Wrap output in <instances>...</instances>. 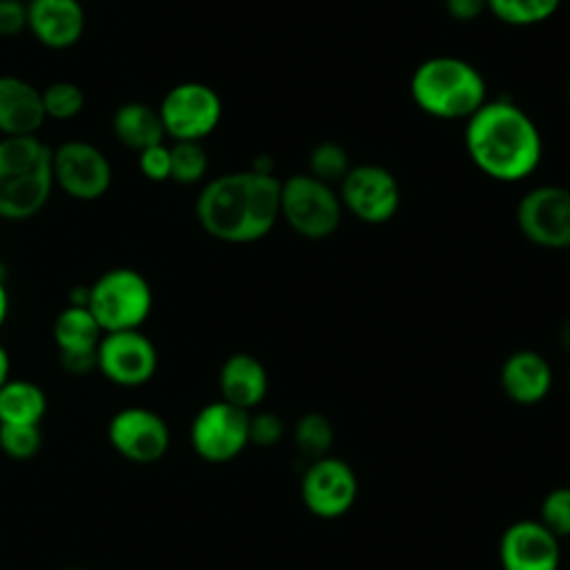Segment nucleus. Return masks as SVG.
<instances>
[{
	"label": "nucleus",
	"mask_w": 570,
	"mask_h": 570,
	"mask_svg": "<svg viewBox=\"0 0 570 570\" xmlns=\"http://www.w3.org/2000/svg\"><path fill=\"white\" fill-rule=\"evenodd\" d=\"M200 227L223 243H254L281 218V180L254 169L209 180L196 198Z\"/></svg>",
	"instance_id": "obj_1"
},
{
	"label": "nucleus",
	"mask_w": 570,
	"mask_h": 570,
	"mask_svg": "<svg viewBox=\"0 0 570 570\" xmlns=\"http://www.w3.org/2000/svg\"><path fill=\"white\" fill-rule=\"evenodd\" d=\"M465 151L485 176L517 183L537 169L543 142L534 120L519 105L497 98L468 118Z\"/></svg>",
	"instance_id": "obj_2"
},
{
	"label": "nucleus",
	"mask_w": 570,
	"mask_h": 570,
	"mask_svg": "<svg viewBox=\"0 0 570 570\" xmlns=\"http://www.w3.org/2000/svg\"><path fill=\"white\" fill-rule=\"evenodd\" d=\"M53 189V149L38 136L0 138V218L27 220Z\"/></svg>",
	"instance_id": "obj_3"
},
{
	"label": "nucleus",
	"mask_w": 570,
	"mask_h": 570,
	"mask_svg": "<svg viewBox=\"0 0 570 570\" xmlns=\"http://www.w3.org/2000/svg\"><path fill=\"white\" fill-rule=\"evenodd\" d=\"M410 94L421 111L441 120H468L488 100L479 69L456 56L423 60L410 78Z\"/></svg>",
	"instance_id": "obj_4"
},
{
	"label": "nucleus",
	"mask_w": 570,
	"mask_h": 570,
	"mask_svg": "<svg viewBox=\"0 0 570 570\" xmlns=\"http://www.w3.org/2000/svg\"><path fill=\"white\" fill-rule=\"evenodd\" d=\"M154 305L147 278L129 267L100 274L89 285V312L102 332L140 330Z\"/></svg>",
	"instance_id": "obj_5"
},
{
	"label": "nucleus",
	"mask_w": 570,
	"mask_h": 570,
	"mask_svg": "<svg viewBox=\"0 0 570 570\" xmlns=\"http://www.w3.org/2000/svg\"><path fill=\"white\" fill-rule=\"evenodd\" d=\"M281 218L301 236L318 240L332 236L343 218L338 194L312 174L281 180Z\"/></svg>",
	"instance_id": "obj_6"
},
{
	"label": "nucleus",
	"mask_w": 570,
	"mask_h": 570,
	"mask_svg": "<svg viewBox=\"0 0 570 570\" xmlns=\"http://www.w3.org/2000/svg\"><path fill=\"white\" fill-rule=\"evenodd\" d=\"M158 114L165 127V136H171L176 142H200L218 127L223 102L209 85L189 80L171 87L165 94Z\"/></svg>",
	"instance_id": "obj_7"
},
{
	"label": "nucleus",
	"mask_w": 570,
	"mask_h": 570,
	"mask_svg": "<svg viewBox=\"0 0 570 570\" xmlns=\"http://www.w3.org/2000/svg\"><path fill=\"white\" fill-rule=\"evenodd\" d=\"M194 452L209 463L238 456L249 443V412L227 401H212L198 410L189 428Z\"/></svg>",
	"instance_id": "obj_8"
},
{
	"label": "nucleus",
	"mask_w": 570,
	"mask_h": 570,
	"mask_svg": "<svg viewBox=\"0 0 570 570\" xmlns=\"http://www.w3.org/2000/svg\"><path fill=\"white\" fill-rule=\"evenodd\" d=\"M517 227L532 245L570 249V189L541 185L525 191L517 205Z\"/></svg>",
	"instance_id": "obj_9"
},
{
	"label": "nucleus",
	"mask_w": 570,
	"mask_h": 570,
	"mask_svg": "<svg viewBox=\"0 0 570 570\" xmlns=\"http://www.w3.org/2000/svg\"><path fill=\"white\" fill-rule=\"evenodd\" d=\"M338 198L358 220L381 225L399 212L401 187L390 169L365 163L347 169L341 180Z\"/></svg>",
	"instance_id": "obj_10"
},
{
	"label": "nucleus",
	"mask_w": 570,
	"mask_h": 570,
	"mask_svg": "<svg viewBox=\"0 0 570 570\" xmlns=\"http://www.w3.org/2000/svg\"><path fill=\"white\" fill-rule=\"evenodd\" d=\"M111 163L91 142L67 140L53 149V185L76 200H96L111 187Z\"/></svg>",
	"instance_id": "obj_11"
},
{
	"label": "nucleus",
	"mask_w": 570,
	"mask_h": 570,
	"mask_svg": "<svg viewBox=\"0 0 570 570\" xmlns=\"http://www.w3.org/2000/svg\"><path fill=\"white\" fill-rule=\"evenodd\" d=\"M158 367V352L140 330L105 332L96 350V370L116 385L147 383Z\"/></svg>",
	"instance_id": "obj_12"
},
{
	"label": "nucleus",
	"mask_w": 570,
	"mask_h": 570,
	"mask_svg": "<svg viewBox=\"0 0 570 570\" xmlns=\"http://www.w3.org/2000/svg\"><path fill=\"white\" fill-rule=\"evenodd\" d=\"M358 492V481L347 461L338 456H323L309 461L301 479V497L305 508L321 519H336L345 514Z\"/></svg>",
	"instance_id": "obj_13"
},
{
	"label": "nucleus",
	"mask_w": 570,
	"mask_h": 570,
	"mask_svg": "<svg viewBox=\"0 0 570 570\" xmlns=\"http://www.w3.org/2000/svg\"><path fill=\"white\" fill-rule=\"evenodd\" d=\"M107 436L114 450L134 463H154L169 448V428L160 414L147 407H122L109 425Z\"/></svg>",
	"instance_id": "obj_14"
},
{
	"label": "nucleus",
	"mask_w": 570,
	"mask_h": 570,
	"mask_svg": "<svg viewBox=\"0 0 570 570\" xmlns=\"http://www.w3.org/2000/svg\"><path fill=\"white\" fill-rule=\"evenodd\" d=\"M499 561L503 570H559V539L541 521H514L501 534Z\"/></svg>",
	"instance_id": "obj_15"
},
{
	"label": "nucleus",
	"mask_w": 570,
	"mask_h": 570,
	"mask_svg": "<svg viewBox=\"0 0 570 570\" xmlns=\"http://www.w3.org/2000/svg\"><path fill=\"white\" fill-rule=\"evenodd\" d=\"M102 330L89 307L67 305L53 321V341L60 352V363L71 374H85L96 367V350Z\"/></svg>",
	"instance_id": "obj_16"
},
{
	"label": "nucleus",
	"mask_w": 570,
	"mask_h": 570,
	"mask_svg": "<svg viewBox=\"0 0 570 570\" xmlns=\"http://www.w3.org/2000/svg\"><path fill=\"white\" fill-rule=\"evenodd\" d=\"M27 29L49 49H69L85 31L82 4L78 0H29Z\"/></svg>",
	"instance_id": "obj_17"
},
{
	"label": "nucleus",
	"mask_w": 570,
	"mask_h": 570,
	"mask_svg": "<svg viewBox=\"0 0 570 570\" xmlns=\"http://www.w3.org/2000/svg\"><path fill=\"white\" fill-rule=\"evenodd\" d=\"M47 120L42 91L18 76H0V134L36 136Z\"/></svg>",
	"instance_id": "obj_18"
},
{
	"label": "nucleus",
	"mask_w": 570,
	"mask_h": 570,
	"mask_svg": "<svg viewBox=\"0 0 570 570\" xmlns=\"http://www.w3.org/2000/svg\"><path fill=\"white\" fill-rule=\"evenodd\" d=\"M503 392L521 405L539 403L552 387L550 363L534 350L512 352L499 374Z\"/></svg>",
	"instance_id": "obj_19"
},
{
	"label": "nucleus",
	"mask_w": 570,
	"mask_h": 570,
	"mask_svg": "<svg viewBox=\"0 0 570 570\" xmlns=\"http://www.w3.org/2000/svg\"><path fill=\"white\" fill-rule=\"evenodd\" d=\"M218 387L223 401L249 412L267 394V372L256 356L236 352L220 365Z\"/></svg>",
	"instance_id": "obj_20"
},
{
	"label": "nucleus",
	"mask_w": 570,
	"mask_h": 570,
	"mask_svg": "<svg viewBox=\"0 0 570 570\" xmlns=\"http://www.w3.org/2000/svg\"><path fill=\"white\" fill-rule=\"evenodd\" d=\"M111 129L120 145H125L138 154L147 147L163 142V138H165V127H163L158 109H154L145 102L120 105L111 118Z\"/></svg>",
	"instance_id": "obj_21"
},
{
	"label": "nucleus",
	"mask_w": 570,
	"mask_h": 570,
	"mask_svg": "<svg viewBox=\"0 0 570 570\" xmlns=\"http://www.w3.org/2000/svg\"><path fill=\"white\" fill-rule=\"evenodd\" d=\"M47 412V396L40 385L27 379H9L0 387V423L40 425Z\"/></svg>",
	"instance_id": "obj_22"
},
{
	"label": "nucleus",
	"mask_w": 570,
	"mask_h": 570,
	"mask_svg": "<svg viewBox=\"0 0 570 570\" xmlns=\"http://www.w3.org/2000/svg\"><path fill=\"white\" fill-rule=\"evenodd\" d=\"M332 441H334V430L327 416L318 412H307L296 421L294 443L301 456H305L307 461L327 456Z\"/></svg>",
	"instance_id": "obj_23"
},
{
	"label": "nucleus",
	"mask_w": 570,
	"mask_h": 570,
	"mask_svg": "<svg viewBox=\"0 0 570 570\" xmlns=\"http://www.w3.org/2000/svg\"><path fill=\"white\" fill-rule=\"evenodd\" d=\"M561 0H488V9L505 24L530 27L557 13Z\"/></svg>",
	"instance_id": "obj_24"
},
{
	"label": "nucleus",
	"mask_w": 570,
	"mask_h": 570,
	"mask_svg": "<svg viewBox=\"0 0 570 570\" xmlns=\"http://www.w3.org/2000/svg\"><path fill=\"white\" fill-rule=\"evenodd\" d=\"M42 107L47 118L65 122L76 118L85 109V94L78 85L69 80H58L42 89Z\"/></svg>",
	"instance_id": "obj_25"
},
{
	"label": "nucleus",
	"mask_w": 570,
	"mask_h": 570,
	"mask_svg": "<svg viewBox=\"0 0 570 570\" xmlns=\"http://www.w3.org/2000/svg\"><path fill=\"white\" fill-rule=\"evenodd\" d=\"M171 156V180L191 185L198 183L207 171V154L200 142L178 140L169 147Z\"/></svg>",
	"instance_id": "obj_26"
},
{
	"label": "nucleus",
	"mask_w": 570,
	"mask_h": 570,
	"mask_svg": "<svg viewBox=\"0 0 570 570\" xmlns=\"http://www.w3.org/2000/svg\"><path fill=\"white\" fill-rule=\"evenodd\" d=\"M309 174L323 183H332V180H343V176L347 174L350 158L347 151L334 142V140H325L318 142L312 151H309Z\"/></svg>",
	"instance_id": "obj_27"
},
{
	"label": "nucleus",
	"mask_w": 570,
	"mask_h": 570,
	"mask_svg": "<svg viewBox=\"0 0 570 570\" xmlns=\"http://www.w3.org/2000/svg\"><path fill=\"white\" fill-rule=\"evenodd\" d=\"M42 445V434L38 425H4L0 423V450L16 459H31Z\"/></svg>",
	"instance_id": "obj_28"
},
{
	"label": "nucleus",
	"mask_w": 570,
	"mask_h": 570,
	"mask_svg": "<svg viewBox=\"0 0 570 570\" xmlns=\"http://www.w3.org/2000/svg\"><path fill=\"white\" fill-rule=\"evenodd\" d=\"M539 521L557 539L570 534V488H554L543 497Z\"/></svg>",
	"instance_id": "obj_29"
},
{
	"label": "nucleus",
	"mask_w": 570,
	"mask_h": 570,
	"mask_svg": "<svg viewBox=\"0 0 570 570\" xmlns=\"http://www.w3.org/2000/svg\"><path fill=\"white\" fill-rule=\"evenodd\" d=\"M138 169L154 183H163L171 178V156L165 142L147 147L138 154Z\"/></svg>",
	"instance_id": "obj_30"
},
{
	"label": "nucleus",
	"mask_w": 570,
	"mask_h": 570,
	"mask_svg": "<svg viewBox=\"0 0 570 570\" xmlns=\"http://www.w3.org/2000/svg\"><path fill=\"white\" fill-rule=\"evenodd\" d=\"M283 432H285V425L281 416H276L274 412L249 414V443L261 448H272L274 443L281 441Z\"/></svg>",
	"instance_id": "obj_31"
},
{
	"label": "nucleus",
	"mask_w": 570,
	"mask_h": 570,
	"mask_svg": "<svg viewBox=\"0 0 570 570\" xmlns=\"http://www.w3.org/2000/svg\"><path fill=\"white\" fill-rule=\"evenodd\" d=\"M27 29V2L0 0V36L11 38Z\"/></svg>",
	"instance_id": "obj_32"
},
{
	"label": "nucleus",
	"mask_w": 570,
	"mask_h": 570,
	"mask_svg": "<svg viewBox=\"0 0 570 570\" xmlns=\"http://www.w3.org/2000/svg\"><path fill=\"white\" fill-rule=\"evenodd\" d=\"M488 9V0H445V11L454 20H474Z\"/></svg>",
	"instance_id": "obj_33"
},
{
	"label": "nucleus",
	"mask_w": 570,
	"mask_h": 570,
	"mask_svg": "<svg viewBox=\"0 0 570 570\" xmlns=\"http://www.w3.org/2000/svg\"><path fill=\"white\" fill-rule=\"evenodd\" d=\"M9 367H11L9 354H7V350L0 345V387L9 381Z\"/></svg>",
	"instance_id": "obj_34"
},
{
	"label": "nucleus",
	"mask_w": 570,
	"mask_h": 570,
	"mask_svg": "<svg viewBox=\"0 0 570 570\" xmlns=\"http://www.w3.org/2000/svg\"><path fill=\"white\" fill-rule=\"evenodd\" d=\"M7 314H9V294H7V287L0 278V327L7 321Z\"/></svg>",
	"instance_id": "obj_35"
},
{
	"label": "nucleus",
	"mask_w": 570,
	"mask_h": 570,
	"mask_svg": "<svg viewBox=\"0 0 570 570\" xmlns=\"http://www.w3.org/2000/svg\"><path fill=\"white\" fill-rule=\"evenodd\" d=\"M559 343H561V347L570 354V318H566V321L561 323V327H559Z\"/></svg>",
	"instance_id": "obj_36"
},
{
	"label": "nucleus",
	"mask_w": 570,
	"mask_h": 570,
	"mask_svg": "<svg viewBox=\"0 0 570 570\" xmlns=\"http://www.w3.org/2000/svg\"><path fill=\"white\" fill-rule=\"evenodd\" d=\"M568 100H570V80H568Z\"/></svg>",
	"instance_id": "obj_37"
},
{
	"label": "nucleus",
	"mask_w": 570,
	"mask_h": 570,
	"mask_svg": "<svg viewBox=\"0 0 570 570\" xmlns=\"http://www.w3.org/2000/svg\"><path fill=\"white\" fill-rule=\"evenodd\" d=\"M568 390H570V374H568Z\"/></svg>",
	"instance_id": "obj_38"
},
{
	"label": "nucleus",
	"mask_w": 570,
	"mask_h": 570,
	"mask_svg": "<svg viewBox=\"0 0 570 570\" xmlns=\"http://www.w3.org/2000/svg\"><path fill=\"white\" fill-rule=\"evenodd\" d=\"M24 2H29V0H24Z\"/></svg>",
	"instance_id": "obj_39"
}]
</instances>
